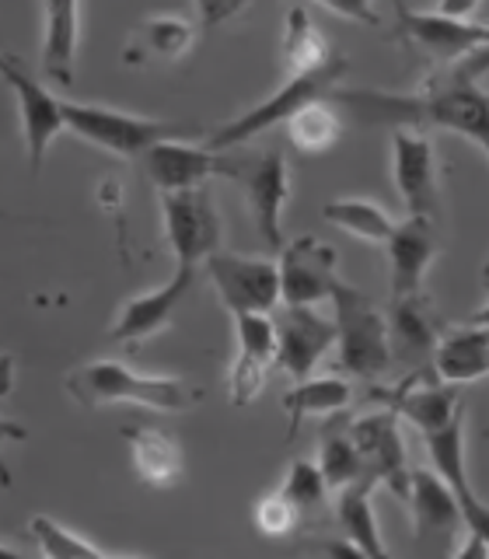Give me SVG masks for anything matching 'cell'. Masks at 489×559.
Wrapping results in <instances>:
<instances>
[{
  "mask_svg": "<svg viewBox=\"0 0 489 559\" xmlns=\"http://www.w3.org/2000/svg\"><path fill=\"white\" fill-rule=\"evenodd\" d=\"M482 74H454L430 81L419 95H389V92H346L336 87L329 95L332 105H349L363 122H398L395 130H419L437 127L448 133H458L479 154L489 151V98L479 87Z\"/></svg>",
  "mask_w": 489,
  "mask_h": 559,
  "instance_id": "cell-1",
  "label": "cell"
},
{
  "mask_svg": "<svg viewBox=\"0 0 489 559\" xmlns=\"http://www.w3.org/2000/svg\"><path fill=\"white\" fill-rule=\"evenodd\" d=\"M67 395L84 409L144 406L157 413H189L203 402L200 384L168 374H136L122 360H87L63 378Z\"/></svg>",
  "mask_w": 489,
  "mask_h": 559,
  "instance_id": "cell-2",
  "label": "cell"
},
{
  "mask_svg": "<svg viewBox=\"0 0 489 559\" xmlns=\"http://www.w3.org/2000/svg\"><path fill=\"white\" fill-rule=\"evenodd\" d=\"M60 116H63V130L77 133L84 144L102 147L116 157H130V162H140L151 147L168 144V140H192L196 144L203 136L196 122L136 116V112L109 109V105H95V102H74V98H60Z\"/></svg>",
  "mask_w": 489,
  "mask_h": 559,
  "instance_id": "cell-3",
  "label": "cell"
},
{
  "mask_svg": "<svg viewBox=\"0 0 489 559\" xmlns=\"http://www.w3.org/2000/svg\"><path fill=\"white\" fill-rule=\"evenodd\" d=\"M346 74H349V60L339 57V52H332L329 63H322L319 70H311V74H294V78H287L266 102L252 105L249 112L235 116L231 122H224V127H217L214 133H206V144L203 147L214 151V154H224V151H231L238 144H249V140L270 133L276 127H284V122L294 112H301L305 105L322 102V98H329L332 92H336V87H343V78Z\"/></svg>",
  "mask_w": 489,
  "mask_h": 559,
  "instance_id": "cell-4",
  "label": "cell"
},
{
  "mask_svg": "<svg viewBox=\"0 0 489 559\" xmlns=\"http://www.w3.org/2000/svg\"><path fill=\"white\" fill-rule=\"evenodd\" d=\"M329 301L336 308L332 325H336V349L343 371L360 381H371L389 371L392 349L389 329H384V311L349 284H339Z\"/></svg>",
  "mask_w": 489,
  "mask_h": 559,
  "instance_id": "cell-5",
  "label": "cell"
},
{
  "mask_svg": "<svg viewBox=\"0 0 489 559\" xmlns=\"http://www.w3.org/2000/svg\"><path fill=\"white\" fill-rule=\"evenodd\" d=\"M162 221H165V241L175 252V266L200 270L203 262L220 252V210L210 186L186 189V192H165L162 197Z\"/></svg>",
  "mask_w": 489,
  "mask_h": 559,
  "instance_id": "cell-6",
  "label": "cell"
},
{
  "mask_svg": "<svg viewBox=\"0 0 489 559\" xmlns=\"http://www.w3.org/2000/svg\"><path fill=\"white\" fill-rule=\"evenodd\" d=\"M203 270L220 305L231 314H273L279 308L276 259H252L235 252H214Z\"/></svg>",
  "mask_w": 489,
  "mask_h": 559,
  "instance_id": "cell-7",
  "label": "cell"
},
{
  "mask_svg": "<svg viewBox=\"0 0 489 559\" xmlns=\"http://www.w3.org/2000/svg\"><path fill=\"white\" fill-rule=\"evenodd\" d=\"M276 276H279V305L287 308L322 305L343 284L336 249L314 235H305L279 249Z\"/></svg>",
  "mask_w": 489,
  "mask_h": 559,
  "instance_id": "cell-8",
  "label": "cell"
},
{
  "mask_svg": "<svg viewBox=\"0 0 489 559\" xmlns=\"http://www.w3.org/2000/svg\"><path fill=\"white\" fill-rule=\"evenodd\" d=\"M392 179L406 214L433 224L441 214V171H437V147L424 130L392 133Z\"/></svg>",
  "mask_w": 489,
  "mask_h": 559,
  "instance_id": "cell-9",
  "label": "cell"
},
{
  "mask_svg": "<svg viewBox=\"0 0 489 559\" xmlns=\"http://www.w3.org/2000/svg\"><path fill=\"white\" fill-rule=\"evenodd\" d=\"M402 419L381 406L378 413H363L360 419L349 424V441H354L367 479L374 486L384 483L398 500L409 493V459H406V441H402Z\"/></svg>",
  "mask_w": 489,
  "mask_h": 559,
  "instance_id": "cell-10",
  "label": "cell"
},
{
  "mask_svg": "<svg viewBox=\"0 0 489 559\" xmlns=\"http://www.w3.org/2000/svg\"><path fill=\"white\" fill-rule=\"evenodd\" d=\"M196 273L200 270H192V266H175V273L162 287L130 297V301L119 308L109 332H105V340L116 346H144L147 340L162 336V332L171 325L175 311H179L182 301L189 297L192 284H196Z\"/></svg>",
  "mask_w": 489,
  "mask_h": 559,
  "instance_id": "cell-11",
  "label": "cell"
},
{
  "mask_svg": "<svg viewBox=\"0 0 489 559\" xmlns=\"http://www.w3.org/2000/svg\"><path fill=\"white\" fill-rule=\"evenodd\" d=\"M273 336H276V367L294 384L311 378L319 360L336 346V325L314 308H276L273 314Z\"/></svg>",
  "mask_w": 489,
  "mask_h": 559,
  "instance_id": "cell-12",
  "label": "cell"
},
{
  "mask_svg": "<svg viewBox=\"0 0 489 559\" xmlns=\"http://www.w3.org/2000/svg\"><path fill=\"white\" fill-rule=\"evenodd\" d=\"M235 179H241L244 186V200H249L259 238L273 252H279L284 249V206L290 197V171L284 151H266L252 157L249 165H235Z\"/></svg>",
  "mask_w": 489,
  "mask_h": 559,
  "instance_id": "cell-13",
  "label": "cell"
},
{
  "mask_svg": "<svg viewBox=\"0 0 489 559\" xmlns=\"http://www.w3.org/2000/svg\"><path fill=\"white\" fill-rule=\"evenodd\" d=\"M144 165L151 186L162 192H186V189H200L210 186V179H235V165L227 154H214L203 144H192V140H168V144L151 147L144 157Z\"/></svg>",
  "mask_w": 489,
  "mask_h": 559,
  "instance_id": "cell-14",
  "label": "cell"
},
{
  "mask_svg": "<svg viewBox=\"0 0 489 559\" xmlns=\"http://www.w3.org/2000/svg\"><path fill=\"white\" fill-rule=\"evenodd\" d=\"M0 78H4V84L11 87V95L17 98V116H22L28 171L39 175L46 154H49V144L63 133L60 98L52 95L46 84L32 81L11 57H4V52H0Z\"/></svg>",
  "mask_w": 489,
  "mask_h": 559,
  "instance_id": "cell-15",
  "label": "cell"
},
{
  "mask_svg": "<svg viewBox=\"0 0 489 559\" xmlns=\"http://www.w3.org/2000/svg\"><path fill=\"white\" fill-rule=\"evenodd\" d=\"M238 354L227 371V402L235 409L252 406L276 367V336L270 314H235Z\"/></svg>",
  "mask_w": 489,
  "mask_h": 559,
  "instance_id": "cell-16",
  "label": "cell"
},
{
  "mask_svg": "<svg viewBox=\"0 0 489 559\" xmlns=\"http://www.w3.org/2000/svg\"><path fill=\"white\" fill-rule=\"evenodd\" d=\"M465 413H468V406L454 413L444 427L419 433V437H424V444H427V459L433 462V476L451 489L454 500H458L465 528L489 532V511L476 489H472L468 465H465Z\"/></svg>",
  "mask_w": 489,
  "mask_h": 559,
  "instance_id": "cell-17",
  "label": "cell"
},
{
  "mask_svg": "<svg viewBox=\"0 0 489 559\" xmlns=\"http://www.w3.org/2000/svg\"><path fill=\"white\" fill-rule=\"evenodd\" d=\"M395 25L406 43L430 52L433 60H468L489 46V28L472 22H451L437 11L395 8Z\"/></svg>",
  "mask_w": 489,
  "mask_h": 559,
  "instance_id": "cell-18",
  "label": "cell"
},
{
  "mask_svg": "<svg viewBox=\"0 0 489 559\" xmlns=\"http://www.w3.org/2000/svg\"><path fill=\"white\" fill-rule=\"evenodd\" d=\"M430 371L444 389L476 384L489 371V329L486 314L479 311L472 322L448 325L430 349Z\"/></svg>",
  "mask_w": 489,
  "mask_h": 559,
  "instance_id": "cell-19",
  "label": "cell"
},
{
  "mask_svg": "<svg viewBox=\"0 0 489 559\" xmlns=\"http://www.w3.org/2000/svg\"><path fill=\"white\" fill-rule=\"evenodd\" d=\"M200 22L192 14L182 11H157L147 14L130 35L127 49H122V60L130 67H151V63H175L182 60L186 52L196 46Z\"/></svg>",
  "mask_w": 489,
  "mask_h": 559,
  "instance_id": "cell-20",
  "label": "cell"
},
{
  "mask_svg": "<svg viewBox=\"0 0 489 559\" xmlns=\"http://www.w3.org/2000/svg\"><path fill=\"white\" fill-rule=\"evenodd\" d=\"M384 249H389L392 301L424 294V280L433 266L437 252H441V245H437V235H433V224L406 217L402 224H395V231L389 235V241H384Z\"/></svg>",
  "mask_w": 489,
  "mask_h": 559,
  "instance_id": "cell-21",
  "label": "cell"
},
{
  "mask_svg": "<svg viewBox=\"0 0 489 559\" xmlns=\"http://www.w3.org/2000/svg\"><path fill=\"white\" fill-rule=\"evenodd\" d=\"M409 514H413V532L416 542H451L454 532L465 528L462 507L451 497V489L427 468L409 472Z\"/></svg>",
  "mask_w": 489,
  "mask_h": 559,
  "instance_id": "cell-22",
  "label": "cell"
},
{
  "mask_svg": "<svg viewBox=\"0 0 489 559\" xmlns=\"http://www.w3.org/2000/svg\"><path fill=\"white\" fill-rule=\"evenodd\" d=\"M384 329H389V349L392 357L402 360H427L437 336L448 329L441 314L433 311L427 294L416 297H398L392 301L389 314H384Z\"/></svg>",
  "mask_w": 489,
  "mask_h": 559,
  "instance_id": "cell-23",
  "label": "cell"
},
{
  "mask_svg": "<svg viewBox=\"0 0 489 559\" xmlns=\"http://www.w3.org/2000/svg\"><path fill=\"white\" fill-rule=\"evenodd\" d=\"M43 74L46 81L70 87L77 78V49H81V4L63 0V4L43 8Z\"/></svg>",
  "mask_w": 489,
  "mask_h": 559,
  "instance_id": "cell-24",
  "label": "cell"
},
{
  "mask_svg": "<svg viewBox=\"0 0 489 559\" xmlns=\"http://www.w3.org/2000/svg\"><path fill=\"white\" fill-rule=\"evenodd\" d=\"M122 437H127L130 462H133V472L140 476V483L154 486V489H165V486L179 483V476H182V448L168 430H162V427H130V430H122Z\"/></svg>",
  "mask_w": 489,
  "mask_h": 559,
  "instance_id": "cell-25",
  "label": "cell"
},
{
  "mask_svg": "<svg viewBox=\"0 0 489 559\" xmlns=\"http://www.w3.org/2000/svg\"><path fill=\"white\" fill-rule=\"evenodd\" d=\"M371 493L374 483H357L336 493V521L343 528V542H349L363 559H392L389 546L381 542Z\"/></svg>",
  "mask_w": 489,
  "mask_h": 559,
  "instance_id": "cell-26",
  "label": "cell"
},
{
  "mask_svg": "<svg viewBox=\"0 0 489 559\" xmlns=\"http://www.w3.org/2000/svg\"><path fill=\"white\" fill-rule=\"evenodd\" d=\"M354 406V389L343 378H305L284 395V413H287V437L297 433L301 419H332L343 416Z\"/></svg>",
  "mask_w": 489,
  "mask_h": 559,
  "instance_id": "cell-27",
  "label": "cell"
},
{
  "mask_svg": "<svg viewBox=\"0 0 489 559\" xmlns=\"http://www.w3.org/2000/svg\"><path fill=\"white\" fill-rule=\"evenodd\" d=\"M465 406V399L458 392L444 389V384H406L398 395H389V409L413 424L419 433H430L437 427H444L448 419Z\"/></svg>",
  "mask_w": 489,
  "mask_h": 559,
  "instance_id": "cell-28",
  "label": "cell"
},
{
  "mask_svg": "<svg viewBox=\"0 0 489 559\" xmlns=\"http://www.w3.org/2000/svg\"><path fill=\"white\" fill-rule=\"evenodd\" d=\"M319 472H322V483L329 486V493H339V489L346 486H357V483H371L363 472V462L360 454L354 448V441H349V419L343 416H332L322 437H319Z\"/></svg>",
  "mask_w": 489,
  "mask_h": 559,
  "instance_id": "cell-29",
  "label": "cell"
},
{
  "mask_svg": "<svg viewBox=\"0 0 489 559\" xmlns=\"http://www.w3.org/2000/svg\"><path fill=\"white\" fill-rule=\"evenodd\" d=\"M284 127H287V140H290L294 151H301V154H325V151H332V147L339 144L343 116H339V109L329 98H322V102L305 105L301 112H294L284 122Z\"/></svg>",
  "mask_w": 489,
  "mask_h": 559,
  "instance_id": "cell-30",
  "label": "cell"
},
{
  "mask_svg": "<svg viewBox=\"0 0 489 559\" xmlns=\"http://www.w3.org/2000/svg\"><path fill=\"white\" fill-rule=\"evenodd\" d=\"M284 63L294 74H311V70H319L322 63H329L332 49L325 43V35L319 32V25L311 22L308 8H290L287 17H284Z\"/></svg>",
  "mask_w": 489,
  "mask_h": 559,
  "instance_id": "cell-31",
  "label": "cell"
},
{
  "mask_svg": "<svg viewBox=\"0 0 489 559\" xmlns=\"http://www.w3.org/2000/svg\"><path fill=\"white\" fill-rule=\"evenodd\" d=\"M276 493L294 507L297 521H301V524L322 521L325 511H329V486L322 483V472L311 459L290 462L287 472H284V483L276 486Z\"/></svg>",
  "mask_w": 489,
  "mask_h": 559,
  "instance_id": "cell-32",
  "label": "cell"
},
{
  "mask_svg": "<svg viewBox=\"0 0 489 559\" xmlns=\"http://www.w3.org/2000/svg\"><path fill=\"white\" fill-rule=\"evenodd\" d=\"M322 217L329 224H336L339 231L363 238V241H389L395 231V221L384 206L360 200V197H343V200H329L322 206Z\"/></svg>",
  "mask_w": 489,
  "mask_h": 559,
  "instance_id": "cell-33",
  "label": "cell"
},
{
  "mask_svg": "<svg viewBox=\"0 0 489 559\" xmlns=\"http://www.w3.org/2000/svg\"><path fill=\"white\" fill-rule=\"evenodd\" d=\"M28 535L32 542L39 546L43 559H140V556H116V552H105L98 549L95 542L81 538L74 528H67L57 518L49 514H35L28 521Z\"/></svg>",
  "mask_w": 489,
  "mask_h": 559,
  "instance_id": "cell-34",
  "label": "cell"
},
{
  "mask_svg": "<svg viewBox=\"0 0 489 559\" xmlns=\"http://www.w3.org/2000/svg\"><path fill=\"white\" fill-rule=\"evenodd\" d=\"M252 521H255V532L266 535V538H287L301 528V521H297V511L294 507L276 493H266L252 511Z\"/></svg>",
  "mask_w": 489,
  "mask_h": 559,
  "instance_id": "cell-35",
  "label": "cell"
},
{
  "mask_svg": "<svg viewBox=\"0 0 489 559\" xmlns=\"http://www.w3.org/2000/svg\"><path fill=\"white\" fill-rule=\"evenodd\" d=\"M22 441H28V430L17 424V419L0 416V486H4V489H11V483H14L11 465H8V448L22 444Z\"/></svg>",
  "mask_w": 489,
  "mask_h": 559,
  "instance_id": "cell-36",
  "label": "cell"
},
{
  "mask_svg": "<svg viewBox=\"0 0 489 559\" xmlns=\"http://www.w3.org/2000/svg\"><path fill=\"white\" fill-rule=\"evenodd\" d=\"M308 552L314 556V559H363L349 542H343V538H319V542H311L308 546Z\"/></svg>",
  "mask_w": 489,
  "mask_h": 559,
  "instance_id": "cell-37",
  "label": "cell"
},
{
  "mask_svg": "<svg viewBox=\"0 0 489 559\" xmlns=\"http://www.w3.org/2000/svg\"><path fill=\"white\" fill-rule=\"evenodd\" d=\"M465 532H468L465 542L454 549L451 559H489V542H486L489 532H476V528H465Z\"/></svg>",
  "mask_w": 489,
  "mask_h": 559,
  "instance_id": "cell-38",
  "label": "cell"
},
{
  "mask_svg": "<svg viewBox=\"0 0 489 559\" xmlns=\"http://www.w3.org/2000/svg\"><path fill=\"white\" fill-rule=\"evenodd\" d=\"M14 357L11 354H0V399H8L14 392Z\"/></svg>",
  "mask_w": 489,
  "mask_h": 559,
  "instance_id": "cell-39",
  "label": "cell"
},
{
  "mask_svg": "<svg viewBox=\"0 0 489 559\" xmlns=\"http://www.w3.org/2000/svg\"><path fill=\"white\" fill-rule=\"evenodd\" d=\"M0 559H25V556H17L14 549H8V546H0Z\"/></svg>",
  "mask_w": 489,
  "mask_h": 559,
  "instance_id": "cell-40",
  "label": "cell"
},
{
  "mask_svg": "<svg viewBox=\"0 0 489 559\" xmlns=\"http://www.w3.org/2000/svg\"><path fill=\"white\" fill-rule=\"evenodd\" d=\"M0 217H4V214H0Z\"/></svg>",
  "mask_w": 489,
  "mask_h": 559,
  "instance_id": "cell-41",
  "label": "cell"
}]
</instances>
